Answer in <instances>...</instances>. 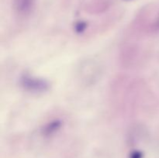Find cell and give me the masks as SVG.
Returning <instances> with one entry per match:
<instances>
[{"label": "cell", "mask_w": 159, "mask_h": 158, "mask_svg": "<svg viewBox=\"0 0 159 158\" xmlns=\"http://www.w3.org/2000/svg\"><path fill=\"white\" fill-rule=\"evenodd\" d=\"M36 0H13V8L20 16H27L34 10Z\"/></svg>", "instance_id": "2"}, {"label": "cell", "mask_w": 159, "mask_h": 158, "mask_svg": "<svg viewBox=\"0 0 159 158\" xmlns=\"http://www.w3.org/2000/svg\"><path fill=\"white\" fill-rule=\"evenodd\" d=\"M61 127V122L60 121H54V122H51V124L48 125V126L44 129V133L46 134L49 135L53 133L54 132H55L56 130L58 129Z\"/></svg>", "instance_id": "3"}, {"label": "cell", "mask_w": 159, "mask_h": 158, "mask_svg": "<svg viewBox=\"0 0 159 158\" xmlns=\"http://www.w3.org/2000/svg\"><path fill=\"white\" fill-rule=\"evenodd\" d=\"M20 84L25 89L32 92H43L50 88L48 81L30 75H23L20 78Z\"/></svg>", "instance_id": "1"}]
</instances>
